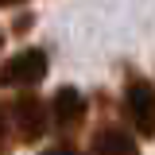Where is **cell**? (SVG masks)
I'll return each instance as SVG.
<instances>
[{
	"label": "cell",
	"instance_id": "1",
	"mask_svg": "<svg viewBox=\"0 0 155 155\" xmlns=\"http://www.w3.org/2000/svg\"><path fill=\"white\" fill-rule=\"evenodd\" d=\"M124 113L132 120V128L143 140H151L155 136V85L151 81H143V78H128V85H124Z\"/></svg>",
	"mask_w": 155,
	"mask_h": 155
},
{
	"label": "cell",
	"instance_id": "7",
	"mask_svg": "<svg viewBox=\"0 0 155 155\" xmlns=\"http://www.w3.org/2000/svg\"><path fill=\"white\" fill-rule=\"evenodd\" d=\"M43 155H81L78 147H70V143H54V147H47Z\"/></svg>",
	"mask_w": 155,
	"mask_h": 155
},
{
	"label": "cell",
	"instance_id": "3",
	"mask_svg": "<svg viewBox=\"0 0 155 155\" xmlns=\"http://www.w3.org/2000/svg\"><path fill=\"white\" fill-rule=\"evenodd\" d=\"M12 116H16V132L23 143H39V136H47V105L35 93L19 97L12 105Z\"/></svg>",
	"mask_w": 155,
	"mask_h": 155
},
{
	"label": "cell",
	"instance_id": "9",
	"mask_svg": "<svg viewBox=\"0 0 155 155\" xmlns=\"http://www.w3.org/2000/svg\"><path fill=\"white\" fill-rule=\"evenodd\" d=\"M0 43H4V35H0Z\"/></svg>",
	"mask_w": 155,
	"mask_h": 155
},
{
	"label": "cell",
	"instance_id": "8",
	"mask_svg": "<svg viewBox=\"0 0 155 155\" xmlns=\"http://www.w3.org/2000/svg\"><path fill=\"white\" fill-rule=\"evenodd\" d=\"M12 4H23V0H0V8H12Z\"/></svg>",
	"mask_w": 155,
	"mask_h": 155
},
{
	"label": "cell",
	"instance_id": "2",
	"mask_svg": "<svg viewBox=\"0 0 155 155\" xmlns=\"http://www.w3.org/2000/svg\"><path fill=\"white\" fill-rule=\"evenodd\" d=\"M43 78H47V51H39V47H27L0 66V85L27 89V85H39Z\"/></svg>",
	"mask_w": 155,
	"mask_h": 155
},
{
	"label": "cell",
	"instance_id": "4",
	"mask_svg": "<svg viewBox=\"0 0 155 155\" xmlns=\"http://www.w3.org/2000/svg\"><path fill=\"white\" fill-rule=\"evenodd\" d=\"M51 120H54L58 132H78L81 120H85V97L74 85H62L54 93V101H51Z\"/></svg>",
	"mask_w": 155,
	"mask_h": 155
},
{
	"label": "cell",
	"instance_id": "5",
	"mask_svg": "<svg viewBox=\"0 0 155 155\" xmlns=\"http://www.w3.org/2000/svg\"><path fill=\"white\" fill-rule=\"evenodd\" d=\"M93 155H140V143H136L132 132H124L116 124H105L93 136Z\"/></svg>",
	"mask_w": 155,
	"mask_h": 155
},
{
	"label": "cell",
	"instance_id": "6",
	"mask_svg": "<svg viewBox=\"0 0 155 155\" xmlns=\"http://www.w3.org/2000/svg\"><path fill=\"white\" fill-rule=\"evenodd\" d=\"M12 147V136H8V113H4V105H0V155H8Z\"/></svg>",
	"mask_w": 155,
	"mask_h": 155
}]
</instances>
